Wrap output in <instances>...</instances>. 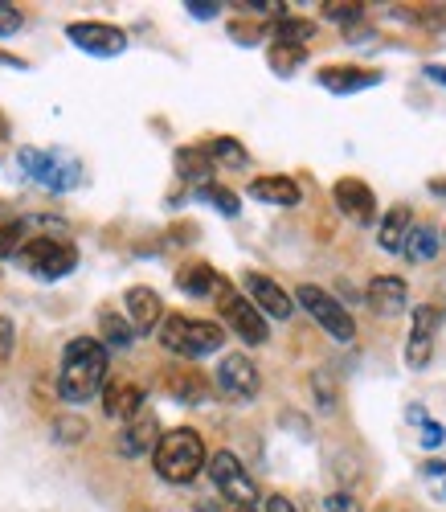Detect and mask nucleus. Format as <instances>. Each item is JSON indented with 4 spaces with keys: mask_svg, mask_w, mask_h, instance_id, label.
<instances>
[{
    "mask_svg": "<svg viewBox=\"0 0 446 512\" xmlns=\"http://www.w3.org/2000/svg\"><path fill=\"white\" fill-rule=\"evenodd\" d=\"M111 373V357L95 336H78L62 353V369H58V398L70 406L91 402L95 394H103Z\"/></svg>",
    "mask_w": 446,
    "mask_h": 512,
    "instance_id": "1",
    "label": "nucleus"
},
{
    "mask_svg": "<svg viewBox=\"0 0 446 512\" xmlns=\"http://www.w3.org/2000/svg\"><path fill=\"white\" fill-rule=\"evenodd\" d=\"M152 463H156V476L168 480V484H193L205 463H209V451H205V439L193 431V426H176V431H164L156 451H152Z\"/></svg>",
    "mask_w": 446,
    "mask_h": 512,
    "instance_id": "2",
    "label": "nucleus"
},
{
    "mask_svg": "<svg viewBox=\"0 0 446 512\" xmlns=\"http://www.w3.org/2000/svg\"><path fill=\"white\" fill-rule=\"evenodd\" d=\"M160 345L185 361H201L226 345V328L213 320H193V316H164L160 320Z\"/></svg>",
    "mask_w": 446,
    "mask_h": 512,
    "instance_id": "3",
    "label": "nucleus"
},
{
    "mask_svg": "<svg viewBox=\"0 0 446 512\" xmlns=\"http://www.w3.org/2000/svg\"><path fill=\"white\" fill-rule=\"evenodd\" d=\"M25 177L50 193H70L82 185V164L70 156V152H58V148H21L17 152Z\"/></svg>",
    "mask_w": 446,
    "mask_h": 512,
    "instance_id": "4",
    "label": "nucleus"
},
{
    "mask_svg": "<svg viewBox=\"0 0 446 512\" xmlns=\"http://www.w3.org/2000/svg\"><path fill=\"white\" fill-rule=\"evenodd\" d=\"M17 263H21L33 279L54 283V279H66V275L78 267V246H74L70 238H58V234H37V238H29V242L21 246Z\"/></svg>",
    "mask_w": 446,
    "mask_h": 512,
    "instance_id": "5",
    "label": "nucleus"
},
{
    "mask_svg": "<svg viewBox=\"0 0 446 512\" xmlns=\"http://www.w3.org/2000/svg\"><path fill=\"white\" fill-rule=\"evenodd\" d=\"M291 300H295L311 320H316V324L336 340V345H352V340H356V320H352V312L336 300L332 291H324V287H316V283H299Z\"/></svg>",
    "mask_w": 446,
    "mask_h": 512,
    "instance_id": "6",
    "label": "nucleus"
},
{
    "mask_svg": "<svg viewBox=\"0 0 446 512\" xmlns=\"http://www.w3.org/2000/svg\"><path fill=\"white\" fill-rule=\"evenodd\" d=\"M205 467H209L213 488L221 492V500H226L230 508H254L258 504V484L250 480V472L242 467V459L234 451H217Z\"/></svg>",
    "mask_w": 446,
    "mask_h": 512,
    "instance_id": "7",
    "label": "nucleus"
},
{
    "mask_svg": "<svg viewBox=\"0 0 446 512\" xmlns=\"http://www.w3.org/2000/svg\"><path fill=\"white\" fill-rule=\"evenodd\" d=\"M217 390L226 394L230 402H238V406L254 402V398H258V390H262L258 365H254L246 353H230V357H221V365H217Z\"/></svg>",
    "mask_w": 446,
    "mask_h": 512,
    "instance_id": "8",
    "label": "nucleus"
},
{
    "mask_svg": "<svg viewBox=\"0 0 446 512\" xmlns=\"http://www.w3.org/2000/svg\"><path fill=\"white\" fill-rule=\"evenodd\" d=\"M217 308H221V320H226V328L238 336V340H246V345H266V316L246 300V295H238L234 287L221 295L217 300Z\"/></svg>",
    "mask_w": 446,
    "mask_h": 512,
    "instance_id": "9",
    "label": "nucleus"
},
{
    "mask_svg": "<svg viewBox=\"0 0 446 512\" xmlns=\"http://www.w3.org/2000/svg\"><path fill=\"white\" fill-rule=\"evenodd\" d=\"M66 37L82 54H95V58H115L127 50V33L107 21H74V25H66Z\"/></svg>",
    "mask_w": 446,
    "mask_h": 512,
    "instance_id": "10",
    "label": "nucleus"
},
{
    "mask_svg": "<svg viewBox=\"0 0 446 512\" xmlns=\"http://www.w3.org/2000/svg\"><path fill=\"white\" fill-rule=\"evenodd\" d=\"M242 287H246V300H250L262 316H271V320H291L295 300H291V295H287L271 275H262V271H246Z\"/></svg>",
    "mask_w": 446,
    "mask_h": 512,
    "instance_id": "11",
    "label": "nucleus"
},
{
    "mask_svg": "<svg viewBox=\"0 0 446 512\" xmlns=\"http://www.w3.org/2000/svg\"><path fill=\"white\" fill-rule=\"evenodd\" d=\"M438 324H442L438 308H430V304H418L414 308V328H410V340H406V365L410 369H426L430 365Z\"/></svg>",
    "mask_w": 446,
    "mask_h": 512,
    "instance_id": "12",
    "label": "nucleus"
},
{
    "mask_svg": "<svg viewBox=\"0 0 446 512\" xmlns=\"http://www.w3.org/2000/svg\"><path fill=\"white\" fill-rule=\"evenodd\" d=\"M332 197H336V205H340L344 218H352L356 226H373V222H377V197H373V189H369L365 181L344 177V181H336Z\"/></svg>",
    "mask_w": 446,
    "mask_h": 512,
    "instance_id": "13",
    "label": "nucleus"
},
{
    "mask_svg": "<svg viewBox=\"0 0 446 512\" xmlns=\"http://www.w3.org/2000/svg\"><path fill=\"white\" fill-rule=\"evenodd\" d=\"M365 304L377 316H401V312H406V304H410V287H406V279H401V275H377L365 287Z\"/></svg>",
    "mask_w": 446,
    "mask_h": 512,
    "instance_id": "14",
    "label": "nucleus"
},
{
    "mask_svg": "<svg viewBox=\"0 0 446 512\" xmlns=\"http://www.w3.org/2000/svg\"><path fill=\"white\" fill-rule=\"evenodd\" d=\"M316 82L332 95H356V91H369V87H381V74L377 70H365V66H324L316 74Z\"/></svg>",
    "mask_w": 446,
    "mask_h": 512,
    "instance_id": "15",
    "label": "nucleus"
},
{
    "mask_svg": "<svg viewBox=\"0 0 446 512\" xmlns=\"http://www.w3.org/2000/svg\"><path fill=\"white\" fill-rule=\"evenodd\" d=\"M123 308H127L131 332H152V328H160V320H164V304H160V295H156L152 287H127Z\"/></svg>",
    "mask_w": 446,
    "mask_h": 512,
    "instance_id": "16",
    "label": "nucleus"
},
{
    "mask_svg": "<svg viewBox=\"0 0 446 512\" xmlns=\"http://www.w3.org/2000/svg\"><path fill=\"white\" fill-rule=\"evenodd\" d=\"M156 443H160V422H156L152 410H140L136 418L123 426V435H119V455L140 459V455L156 451Z\"/></svg>",
    "mask_w": 446,
    "mask_h": 512,
    "instance_id": "17",
    "label": "nucleus"
},
{
    "mask_svg": "<svg viewBox=\"0 0 446 512\" xmlns=\"http://www.w3.org/2000/svg\"><path fill=\"white\" fill-rule=\"evenodd\" d=\"M164 390H168V398H176V402H185V406H201L205 398H209V377L201 373V369H189V365H172L168 373H164Z\"/></svg>",
    "mask_w": 446,
    "mask_h": 512,
    "instance_id": "18",
    "label": "nucleus"
},
{
    "mask_svg": "<svg viewBox=\"0 0 446 512\" xmlns=\"http://www.w3.org/2000/svg\"><path fill=\"white\" fill-rule=\"evenodd\" d=\"M144 390L136 386V381H107V386H103V414L107 418H115V422H131V418H136L140 410H144Z\"/></svg>",
    "mask_w": 446,
    "mask_h": 512,
    "instance_id": "19",
    "label": "nucleus"
},
{
    "mask_svg": "<svg viewBox=\"0 0 446 512\" xmlns=\"http://www.w3.org/2000/svg\"><path fill=\"white\" fill-rule=\"evenodd\" d=\"M176 287H181L185 295H193V300H221V295L230 291V283L221 279L209 263H189L176 271Z\"/></svg>",
    "mask_w": 446,
    "mask_h": 512,
    "instance_id": "20",
    "label": "nucleus"
},
{
    "mask_svg": "<svg viewBox=\"0 0 446 512\" xmlns=\"http://www.w3.org/2000/svg\"><path fill=\"white\" fill-rule=\"evenodd\" d=\"M250 197L262 205H279V209H295L303 201V189L291 177H254L250 181Z\"/></svg>",
    "mask_w": 446,
    "mask_h": 512,
    "instance_id": "21",
    "label": "nucleus"
},
{
    "mask_svg": "<svg viewBox=\"0 0 446 512\" xmlns=\"http://www.w3.org/2000/svg\"><path fill=\"white\" fill-rule=\"evenodd\" d=\"M410 226H414L410 209H406V205H393V209L385 213V218H381V226H377V242H381V250L401 254V242H406Z\"/></svg>",
    "mask_w": 446,
    "mask_h": 512,
    "instance_id": "22",
    "label": "nucleus"
},
{
    "mask_svg": "<svg viewBox=\"0 0 446 512\" xmlns=\"http://www.w3.org/2000/svg\"><path fill=\"white\" fill-rule=\"evenodd\" d=\"M438 250H442V238L434 226H410L406 242H401V254H406L410 263H430Z\"/></svg>",
    "mask_w": 446,
    "mask_h": 512,
    "instance_id": "23",
    "label": "nucleus"
},
{
    "mask_svg": "<svg viewBox=\"0 0 446 512\" xmlns=\"http://www.w3.org/2000/svg\"><path fill=\"white\" fill-rule=\"evenodd\" d=\"M176 173H181V181H193L201 189L213 177V160H209L205 148H181L176 152Z\"/></svg>",
    "mask_w": 446,
    "mask_h": 512,
    "instance_id": "24",
    "label": "nucleus"
},
{
    "mask_svg": "<svg viewBox=\"0 0 446 512\" xmlns=\"http://www.w3.org/2000/svg\"><path fill=\"white\" fill-rule=\"evenodd\" d=\"M271 37H275V46H299V50H307V41L316 37V25H311L307 17H279L271 25Z\"/></svg>",
    "mask_w": 446,
    "mask_h": 512,
    "instance_id": "25",
    "label": "nucleus"
},
{
    "mask_svg": "<svg viewBox=\"0 0 446 512\" xmlns=\"http://www.w3.org/2000/svg\"><path fill=\"white\" fill-rule=\"evenodd\" d=\"M209 160H213V168L217 164H226V168H246L250 164V156H246V148L234 140V136H217V140H209Z\"/></svg>",
    "mask_w": 446,
    "mask_h": 512,
    "instance_id": "26",
    "label": "nucleus"
},
{
    "mask_svg": "<svg viewBox=\"0 0 446 512\" xmlns=\"http://www.w3.org/2000/svg\"><path fill=\"white\" fill-rule=\"evenodd\" d=\"M99 332H103V340H99L103 349H127L131 340H136L131 324H127L123 316H115V312H103V316H99Z\"/></svg>",
    "mask_w": 446,
    "mask_h": 512,
    "instance_id": "27",
    "label": "nucleus"
},
{
    "mask_svg": "<svg viewBox=\"0 0 446 512\" xmlns=\"http://www.w3.org/2000/svg\"><path fill=\"white\" fill-rule=\"evenodd\" d=\"M197 197L205 201V205H213L217 213H226V218H238V209H242V201H238V193L234 189H226V185H201L197 189Z\"/></svg>",
    "mask_w": 446,
    "mask_h": 512,
    "instance_id": "28",
    "label": "nucleus"
},
{
    "mask_svg": "<svg viewBox=\"0 0 446 512\" xmlns=\"http://www.w3.org/2000/svg\"><path fill=\"white\" fill-rule=\"evenodd\" d=\"M303 58H307V50H299V46H275L271 41V50H266V62H271V70L279 78H291L303 66Z\"/></svg>",
    "mask_w": 446,
    "mask_h": 512,
    "instance_id": "29",
    "label": "nucleus"
},
{
    "mask_svg": "<svg viewBox=\"0 0 446 512\" xmlns=\"http://www.w3.org/2000/svg\"><path fill=\"white\" fill-rule=\"evenodd\" d=\"M29 242V222H5L0 226V259H17Z\"/></svg>",
    "mask_w": 446,
    "mask_h": 512,
    "instance_id": "30",
    "label": "nucleus"
},
{
    "mask_svg": "<svg viewBox=\"0 0 446 512\" xmlns=\"http://www.w3.org/2000/svg\"><path fill=\"white\" fill-rule=\"evenodd\" d=\"M410 422H418V426H422V447H426V451H434V447H442V443H446V426H442V422H430L418 406L410 410Z\"/></svg>",
    "mask_w": 446,
    "mask_h": 512,
    "instance_id": "31",
    "label": "nucleus"
},
{
    "mask_svg": "<svg viewBox=\"0 0 446 512\" xmlns=\"http://www.w3.org/2000/svg\"><path fill=\"white\" fill-rule=\"evenodd\" d=\"M324 17L328 21H340V25H356V21L365 17V5H356V0H348V5H340V0H328Z\"/></svg>",
    "mask_w": 446,
    "mask_h": 512,
    "instance_id": "32",
    "label": "nucleus"
},
{
    "mask_svg": "<svg viewBox=\"0 0 446 512\" xmlns=\"http://www.w3.org/2000/svg\"><path fill=\"white\" fill-rule=\"evenodd\" d=\"M54 431H58V443H82L86 439V422L82 418H58Z\"/></svg>",
    "mask_w": 446,
    "mask_h": 512,
    "instance_id": "33",
    "label": "nucleus"
},
{
    "mask_svg": "<svg viewBox=\"0 0 446 512\" xmlns=\"http://www.w3.org/2000/svg\"><path fill=\"white\" fill-rule=\"evenodd\" d=\"M21 25H25L21 9H17V5H5V0H0V37H13Z\"/></svg>",
    "mask_w": 446,
    "mask_h": 512,
    "instance_id": "34",
    "label": "nucleus"
},
{
    "mask_svg": "<svg viewBox=\"0 0 446 512\" xmlns=\"http://www.w3.org/2000/svg\"><path fill=\"white\" fill-rule=\"evenodd\" d=\"M13 349H17V328L9 316H0V365L13 357Z\"/></svg>",
    "mask_w": 446,
    "mask_h": 512,
    "instance_id": "35",
    "label": "nucleus"
},
{
    "mask_svg": "<svg viewBox=\"0 0 446 512\" xmlns=\"http://www.w3.org/2000/svg\"><path fill=\"white\" fill-rule=\"evenodd\" d=\"M316 390H320V410H328V414H332V410H336V386L328 381V373H324V369L316 373Z\"/></svg>",
    "mask_w": 446,
    "mask_h": 512,
    "instance_id": "36",
    "label": "nucleus"
},
{
    "mask_svg": "<svg viewBox=\"0 0 446 512\" xmlns=\"http://www.w3.org/2000/svg\"><path fill=\"white\" fill-rule=\"evenodd\" d=\"M324 512H361V508H356V500H352V496L336 492V496H328V500H324Z\"/></svg>",
    "mask_w": 446,
    "mask_h": 512,
    "instance_id": "37",
    "label": "nucleus"
},
{
    "mask_svg": "<svg viewBox=\"0 0 446 512\" xmlns=\"http://www.w3.org/2000/svg\"><path fill=\"white\" fill-rule=\"evenodd\" d=\"M185 9H189L197 21H209V17H217V9H221V5H213V0H189Z\"/></svg>",
    "mask_w": 446,
    "mask_h": 512,
    "instance_id": "38",
    "label": "nucleus"
},
{
    "mask_svg": "<svg viewBox=\"0 0 446 512\" xmlns=\"http://www.w3.org/2000/svg\"><path fill=\"white\" fill-rule=\"evenodd\" d=\"M262 512H295V504H291L287 496L275 492V496H266V500H262Z\"/></svg>",
    "mask_w": 446,
    "mask_h": 512,
    "instance_id": "39",
    "label": "nucleus"
},
{
    "mask_svg": "<svg viewBox=\"0 0 446 512\" xmlns=\"http://www.w3.org/2000/svg\"><path fill=\"white\" fill-rule=\"evenodd\" d=\"M197 512H234V508H230L226 500H221V504H217V500H201V504H197Z\"/></svg>",
    "mask_w": 446,
    "mask_h": 512,
    "instance_id": "40",
    "label": "nucleus"
},
{
    "mask_svg": "<svg viewBox=\"0 0 446 512\" xmlns=\"http://www.w3.org/2000/svg\"><path fill=\"white\" fill-rule=\"evenodd\" d=\"M430 82H438V87H446V66H426Z\"/></svg>",
    "mask_w": 446,
    "mask_h": 512,
    "instance_id": "41",
    "label": "nucleus"
},
{
    "mask_svg": "<svg viewBox=\"0 0 446 512\" xmlns=\"http://www.w3.org/2000/svg\"><path fill=\"white\" fill-rule=\"evenodd\" d=\"M0 66H13V70H25V62H21V58H13V54H0Z\"/></svg>",
    "mask_w": 446,
    "mask_h": 512,
    "instance_id": "42",
    "label": "nucleus"
},
{
    "mask_svg": "<svg viewBox=\"0 0 446 512\" xmlns=\"http://www.w3.org/2000/svg\"><path fill=\"white\" fill-rule=\"evenodd\" d=\"M426 476H446V463H434V459H430V463H426Z\"/></svg>",
    "mask_w": 446,
    "mask_h": 512,
    "instance_id": "43",
    "label": "nucleus"
},
{
    "mask_svg": "<svg viewBox=\"0 0 446 512\" xmlns=\"http://www.w3.org/2000/svg\"><path fill=\"white\" fill-rule=\"evenodd\" d=\"M0 140H9V119L0 115Z\"/></svg>",
    "mask_w": 446,
    "mask_h": 512,
    "instance_id": "44",
    "label": "nucleus"
}]
</instances>
